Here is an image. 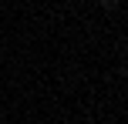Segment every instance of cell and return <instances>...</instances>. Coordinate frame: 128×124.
<instances>
[]
</instances>
